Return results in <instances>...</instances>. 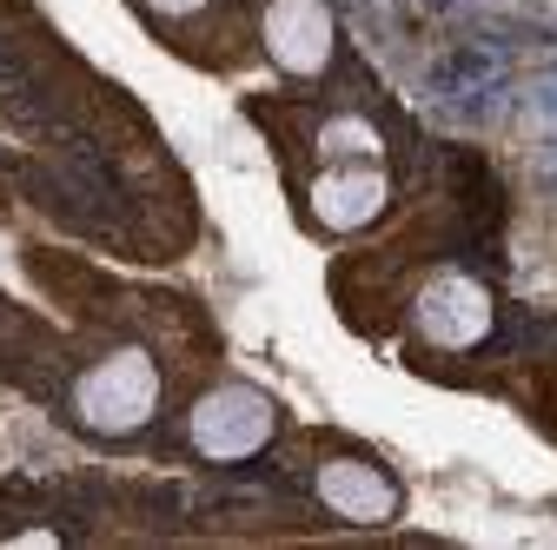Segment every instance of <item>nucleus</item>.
Listing matches in <instances>:
<instances>
[{
    "mask_svg": "<svg viewBox=\"0 0 557 550\" xmlns=\"http://www.w3.org/2000/svg\"><path fill=\"white\" fill-rule=\"evenodd\" d=\"M160 365L147 346H113L74 378V418L94 438H133L160 418Z\"/></svg>",
    "mask_w": 557,
    "mask_h": 550,
    "instance_id": "obj_1",
    "label": "nucleus"
},
{
    "mask_svg": "<svg viewBox=\"0 0 557 550\" xmlns=\"http://www.w3.org/2000/svg\"><path fill=\"white\" fill-rule=\"evenodd\" d=\"M272 432H278V404L259 385H213L186 411V445L206 464H246L272 445Z\"/></svg>",
    "mask_w": 557,
    "mask_h": 550,
    "instance_id": "obj_2",
    "label": "nucleus"
},
{
    "mask_svg": "<svg viewBox=\"0 0 557 550\" xmlns=\"http://www.w3.org/2000/svg\"><path fill=\"white\" fill-rule=\"evenodd\" d=\"M492 318H498V305H492V292H484L471 272H438V279L418 292V305H411L418 338H432V346H445V352L484 346V338H492Z\"/></svg>",
    "mask_w": 557,
    "mask_h": 550,
    "instance_id": "obj_3",
    "label": "nucleus"
},
{
    "mask_svg": "<svg viewBox=\"0 0 557 550\" xmlns=\"http://www.w3.org/2000/svg\"><path fill=\"white\" fill-rule=\"evenodd\" d=\"M259 34H265V60L293 80H319L338 53V21L325 0H272Z\"/></svg>",
    "mask_w": 557,
    "mask_h": 550,
    "instance_id": "obj_4",
    "label": "nucleus"
},
{
    "mask_svg": "<svg viewBox=\"0 0 557 550\" xmlns=\"http://www.w3.org/2000/svg\"><path fill=\"white\" fill-rule=\"evenodd\" d=\"M385 199H392V179L379 173V160H325V173L306 192L312 220L325 233H359V226H372L385 213Z\"/></svg>",
    "mask_w": 557,
    "mask_h": 550,
    "instance_id": "obj_5",
    "label": "nucleus"
},
{
    "mask_svg": "<svg viewBox=\"0 0 557 550\" xmlns=\"http://www.w3.org/2000/svg\"><path fill=\"white\" fill-rule=\"evenodd\" d=\"M312 491L345 524H392L398 504H405L398 485H392V471H379L372 458H325L319 477H312Z\"/></svg>",
    "mask_w": 557,
    "mask_h": 550,
    "instance_id": "obj_6",
    "label": "nucleus"
},
{
    "mask_svg": "<svg viewBox=\"0 0 557 550\" xmlns=\"http://www.w3.org/2000/svg\"><path fill=\"white\" fill-rule=\"evenodd\" d=\"M319 153H325V160H379V153H385V140H379V126H372V120L338 113V120H325V126H319Z\"/></svg>",
    "mask_w": 557,
    "mask_h": 550,
    "instance_id": "obj_7",
    "label": "nucleus"
},
{
    "mask_svg": "<svg viewBox=\"0 0 557 550\" xmlns=\"http://www.w3.org/2000/svg\"><path fill=\"white\" fill-rule=\"evenodd\" d=\"M153 14H193V8H206V0H147Z\"/></svg>",
    "mask_w": 557,
    "mask_h": 550,
    "instance_id": "obj_8",
    "label": "nucleus"
},
{
    "mask_svg": "<svg viewBox=\"0 0 557 550\" xmlns=\"http://www.w3.org/2000/svg\"><path fill=\"white\" fill-rule=\"evenodd\" d=\"M14 543H21V550H34V543H47V550H53V543H60V537H53V530H21V537H14Z\"/></svg>",
    "mask_w": 557,
    "mask_h": 550,
    "instance_id": "obj_9",
    "label": "nucleus"
}]
</instances>
